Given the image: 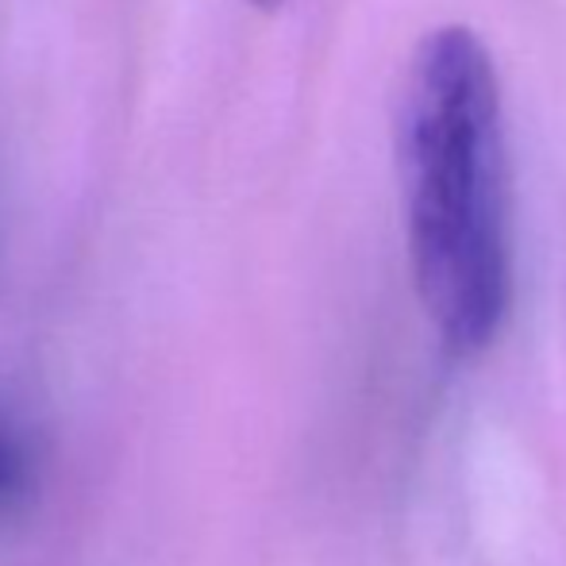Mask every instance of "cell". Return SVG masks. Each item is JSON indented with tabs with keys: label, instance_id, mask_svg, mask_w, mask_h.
Returning <instances> with one entry per match:
<instances>
[{
	"label": "cell",
	"instance_id": "obj_1",
	"mask_svg": "<svg viewBox=\"0 0 566 566\" xmlns=\"http://www.w3.org/2000/svg\"><path fill=\"white\" fill-rule=\"evenodd\" d=\"M397 174L417 297L459 355L509 313V150L490 46L462 23L417 43L397 105Z\"/></svg>",
	"mask_w": 566,
	"mask_h": 566
},
{
	"label": "cell",
	"instance_id": "obj_2",
	"mask_svg": "<svg viewBox=\"0 0 566 566\" xmlns=\"http://www.w3.org/2000/svg\"><path fill=\"white\" fill-rule=\"evenodd\" d=\"M23 482V459H20V448H15L12 440H8L4 432H0V501L8 497V493H15Z\"/></svg>",
	"mask_w": 566,
	"mask_h": 566
},
{
	"label": "cell",
	"instance_id": "obj_3",
	"mask_svg": "<svg viewBox=\"0 0 566 566\" xmlns=\"http://www.w3.org/2000/svg\"><path fill=\"white\" fill-rule=\"evenodd\" d=\"M251 4H254V8H277L282 0H251Z\"/></svg>",
	"mask_w": 566,
	"mask_h": 566
}]
</instances>
